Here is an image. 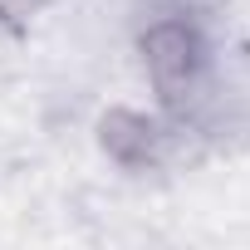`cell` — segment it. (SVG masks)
I'll return each instance as SVG.
<instances>
[{
    "label": "cell",
    "instance_id": "6da1fadb",
    "mask_svg": "<svg viewBox=\"0 0 250 250\" xmlns=\"http://www.w3.org/2000/svg\"><path fill=\"white\" fill-rule=\"evenodd\" d=\"M143 54H147V69H152L157 93H162L172 108H187V103L201 93L206 44H201L196 25H187V20H157V25L143 35Z\"/></svg>",
    "mask_w": 250,
    "mask_h": 250
}]
</instances>
